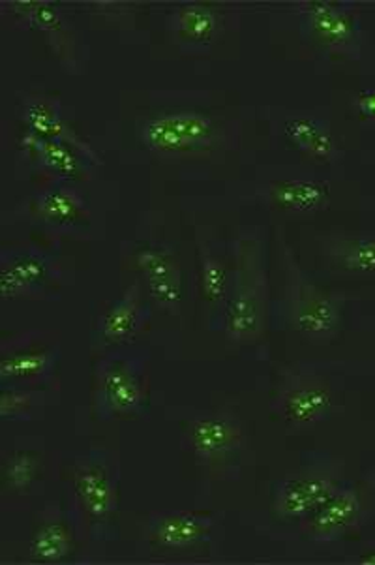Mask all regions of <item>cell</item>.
Segmentation results:
<instances>
[{
  "label": "cell",
  "mask_w": 375,
  "mask_h": 565,
  "mask_svg": "<svg viewBox=\"0 0 375 565\" xmlns=\"http://www.w3.org/2000/svg\"><path fill=\"white\" fill-rule=\"evenodd\" d=\"M269 282L265 237L259 227L233 241L232 288L222 315V329L233 344H257L267 329Z\"/></svg>",
  "instance_id": "cell-1"
},
{
  "label": "cell",
  "mask_w": 375,
  "mask_h": 565,
  "mask_svg": "<svg viewBox=\"0 0 375 565\" xmlns=\"http://www.w3.org/2000/svg\"><path fill=\"white\" fill-rule=\"evenodd\" d=\"M286 269V318L294 333L312 340H334L342 327V297L326 291L302 270L286 239L278 235Z\"/></svg>",
  "instance_id": "cell-2"
},
{
  "label": "cell",
  "mask_w": 375,
  "mask_h": 565,
  "mask_svg": "<svg viewBox=\"0 0 375 565\" xmlns=\"http://www.w3.org/2000/svg\"><path fill=\"white\" fill-rule=\"evenodd\" d=\"M139 141L160 158H190L216 151L224 130L213 115L195 109H165L143 119Z\"/></svg>",
  "instance_id": "cell-3"
},
{
  "label": "cell",
  "mask_w": 375,
  "mask_h": 565,
  "mask_svg": "<svg viewBox=\"0 0 375 565\" xmlns=\"http://www.w3.org/2000/svg\"><path fill=\"white\" fill-rule=\"evenodd\" d=\"M147 391L143 361L130 353H109L94 371V414L101 422L143 412Z\"/></svg>",
  "instance_id": "cell-4"
},
{
  "label": "cell",
  "mask_w": 375,
  "mask_h": 565,
  "mask_svg": "<svg viewBox=\"0 0 375 565\" xmlns=\"http://www.w3.org/2000/svg\"><path fill=\"white\" fill-rule=\"evenodd\" d=\"M68 479L88 527L98 537L107 534L119 505V484L111 466L98 457H85L75 460Z\"/></svg>",
  "instance_id": "cell-5"
},
{
  "label": "cell",
  "mask_w": 375,
  "mask_h": 565,
  "mask_svg": "<svg viewBox=\"0 0 375 565\" xmlns=\"http://www.w3.org/2000/svg\"><path fill=\"white\" fill-rule=\"evenodd\" d=\"M331 385L312 372H288L276 390L272 412L289 427L307 428L331 414Z\"/></svg>",
  "instance_id": "cell-6"
},
{
  "label": "cell",
  "mask_w": 375,
  "mask_h": 565,
  "mask_svg": "<svg viewBox=\"0 0 375 565\" xmlns=\"http://www.w3.org/2000/svg\"><path fill=\"white\" fill-rule=\"evenodd\" d=\"M308 36L332 53H353L363 40V25L347 2L304 0L297 4Z\"/></svg>",
  "instance_id": "cell-7"
},
{
  "label": "cell",
  "mask_w": 375,
  "mask_h": 565,
  "mask_svg": "<svg viewBox=\"0 0 375 565\" xmlns=\"http://www.w3.org/2000/svg\"><path fill=\"white\" fill-rule=\"evenodd\" d=\"M0 8L13 20L42 32L51 50L68 68L79 66V44L66 13L51 0H2Z\"/></svg>",
  "instance_id": "cell-8"
},
{
  "label": "cell",
  "mask_w": 375,
  "mask_h": 565,
  "mask_svg": "<svg viewBox=\"0 0 375 565\" xmlns=\"http://www.w3.org/2000/svg\"><path fill=\"white\" fill-rule=\"evenodd\" d=\"M133 265L150 299L169 315H179L184 302V277L175 252L162 243H150L136 250Z\"/></svg>",
  "instance_id": "cell-9"
},
{
  "label": "cell",
  "mask_w": 375,
  "mask_h": 565,
  "mask_svg": "<svg viewBox=\"0 0 375 565\" xmlns=\"http://www.w3.org/2000/svg\"><path fill=\"white\" fill-rule=\"evenodd\" d=\"M342 487L334 471L307 470L283 479L275 490L272 509L281 521H307Z\"/></svg>",
  "instance_id": "cell-10"
},
{
  "label": "cell",
  "mask_w": 375,
  "mask_h": 565,
  "mask_svg": "<svg viewBox=\"0 0 375 565\" xmlns=\"http://www.w3.org/2000/svg\"><path fill=\"white\" fill-rule=\"evenodd\" d=\"M188 444L206 465H219L235 457L244 446V428L229 412H208L188 423Z\"/></svg>",
  "instance_id": "cell-11"
},
{
  "label": "cell",
  "mask_w": 375,
  "mask_h": 565,
  "mask_svg": "<svg viewBox=\"0 0 375 565\" xmlns=\"http://www.w3.org/2000/svg\"><path fill=\"white\" fill-rule=\"evenodd\" d=\"M21 120L25 132L34 134L40 138L55 139L74 147L90 166H98L100 158L96 157L93 147L79 138L68 120L64 119L63 107L56 98L47 93L31 90L21 100Z\"/></svg>",
  "instance_id": "cell-12"
},
{
  "label": "cell",
  "mask_w": 375,
  "mask_h": 565,
  "mask_svg": "<svg viewBox=\"0 0 375 565\" xmlns=\"http://www.w3.org/2000/svg\"><path fill=\"white\" fill-rule=\"evenodd\" d=\"M165 23L176 44L197 50L218 39L224 29V13L216 2L184 0L169 10Z\"/></svg>",
  "instance_id": "cell-13"
},
{
  "label": "cell",
  "mask_w": 375,
  "mask_h": 565,
  "mask_svg": "<svg viewBox=\"0 0 375 565\" xmlns=\"http://www.w3.org/2000/svg\"><path fill=\"white\" fill-rule=\"evenodd\" d=\"M364 500L355 487H340L321 508L304 521L308 540L336 541L350 534L364 519Z\"/></svg>",
  "instance_id": "cell-14"
},
{
  "label": "cell",
  "mask_w": 375,
  "mask_h": 565,
  "mask_svg": "<svg viewBox=\"0 0 375 565\" xmlns=\"http://www.w3.org/2000/svg\"><path fill=\"white\" fill-rule=\"evenodd\" d=\"M55 269L44 254L36 250H13L2 254L0 294L4 299L34 296L53 284Z\"/></svg>",
  "instance_id": "cell-15"
},
{
  "label": "cell",
  "mask_w": 375,
  "mask_h": 565,
  "mask_svg": "<svg viewBox=\"0 0 375 565\" xmlns=\"http://www.w3.org/2000/svg\"><path fill=\"white\" fill-rule=\"evenodd\" d=\"M214 521L192 511H173L154 516L147 526V540L165 551H188L211 540Z\"/></svg>",
  "instance_id": "cell-16"
},
{
  "label": "cell",
  "mask_w": 375,
  "mask_h": 565,
  "mask_svg": "<svg viewBox=\"0 0 375 565\" xmlns=\"http://www.w3.org/2000/svg\"><path fill=\"white\" fill-rule=\"evenodd\" d=\"M147 318L143 282L126 286L119 299H115L98 321V340L104 345L125 344L133 339Z\"/></svg>",
  "instance_id": "cell-17"
},
{
  "label": "cell",
  "mask_w": 375,
  "mask_h": 565,
  "mask_svg": "<svg viewBox=\"0 0 375 565\" xmlns=\"http://www.w3.org/2000/svg\"><path fill=\"white\" fill-rule=\"evenodd\" d=\"M21 147L42 170L50 171L61 181H85L90 163L75 151L74 147L55 139L40 138L25 132L21 136Z\"/></svg>",
  "instance_id": "cell-18"
},
{
  "label": "cell",
  "mask_w": 375,
  "mask_h": 565,
  "mask_svg": "<svg viewBox=\"0 0 375 565\" xmlns=\"http://www.w3.org/2000/svg\"><path fill=\"white\" fill-rule=\"evenodd\" d=\"M270 207L281 213L308 214L325 207L331 200L329 184L310 177H293L270 182L265 190Z\"/></svg>",
  "instance_id": "cell-19"
},
{
  "label": "cell",
  "mask_w": 375,
  "mask_h": 565,
  "mask_svg": "<svg viewBox=\"0 0 375 565\" xmlns=\"http://www.w3.org/2000/svg\"><path fill=\"white\" fill-rule=\"evenodd\" d=\"M58 353L53 348L23 345L4 350L0 358V382L2 385H34L50 380L55 371Z\"/></svg>",
  "instance_id": "cell-20"
},
{
  "label": "cell",
  "mask_w": 375,
  "mask_h": 565,
  "mask_svg": "<svg viewBox=\"0 0 375 565\" xmlns=\"http://www.w3.org/2000/svg\"><path fill=\"white\" fill-rule=\"evenodd\" d=\"M197 252L201 267V299L208 315L222 318L232 288V269L219 256V250L211 237L201 230H197Z\"/></svg>",
  "instance_id": "cell-21"
},
{
  "label": "cell",
  "mask_w": 375,
  "mask_h": 565,
  "mask_svg": "<svg viewBox=\"0 0 375 565\" xmlns=\"http://www.w3.org/2000/svg\"><path fill=\"white\" fill-rule=\"evenodd\" d=\"M31 213L50 226H77L87 218L82 194L66 182H55L40 190L31 203Z\"/></svg>",
  "instance_id": "cell-22"
},
{
  "label": "cell",
  "mask_w": 375,
  "mask_h": 565,
  "mask_svg": "<svg viewBox=\"0 0 375 565\" xmlns=\"http://www.w3.org/2000/svg\"><path fill=\"white\" fill-rule=\"evenodd\" d=\"M281 126L283 136L294 149L315 158L319 162H334L340 154L331 128L312 115H288Z\"/></svg>",
  "instance_id": "cell-23"
},
{
  "label": "cell",
  "mask_w": 375,
  "mask_h": 565,
  "mask_svg": "<svg viewBox=\"0 0 375 565\" xmlns=\"http://www.w3.org/2000/svg\"><path fill=\"white\" fill-rule=\"evenodd\" d=\"M74 526L68 519L58 513L45 516L32 535L29 554L38 564H58L68 559L74 553Z\"/></svg>",
  "instance_id": "cell-24"
},
{
  "label": "cell",
  "mask_w": 375,
  "mask_h": 565,
  "mask_svg": "<svg viewBox=\"0 0 375 565\" xmlns=\"http://www.w3.org/2000/svg\"><path fill=\"white\" fill-rule=\"evenodd\" d=\"M325 256L347 275H375V235L332 237Z\"/></svg>",
  "instance_id": "cell-25"
},
{
  "label": "cell",
  "mask_w": 375,
  "mask_h": 565,
  "mask_svg": "<svg viewBox=\"0 0 375 565\" xmlns=\"http://www.w3.org/2000/svg\"><path fill=\"white\" fill-rule=\"evenodd\" d=\"M40 471H42V460L36 452L26 451V449L12 451L7 459L2 460V470H0L2 489L8 494L23 497L36 484Z\"/></svg>",
  "instance_id": "cell-26"
},
{
  "label": "cell",
  "mask_w": 375,
  "mask_h": 565,
  "mask_svg": "<svg viewBox=\"0 0 375 565\" xmlns=\"http://www.w3.org/2000/svg\"><path fill=\"white\" fill-rule=\"evenodd\" d=\"M45 403V393L36 387H26V385H4L0 391V415L10 422V419H21L32 414V409L42 406Z\"/></svg>",
  "instance_id": "cell-27"
},
{
  "label": "cell",
  "mask_w": 375,
  "mask_h": 565,
  "mask_svg": "<svg viewBox=\"0 0 375 565\" xmlns=\"http://www.w3.org/2000/svg\"><path fill=\"white\" fill-rule=\"evenodd\" d=\"M353 107L356 114L363 115L366 119H375V90H364L353 98Z\"/></svg>",
  "instance_id": "cell-28"
},
{
  "label": "cell",
  "mask_w": 375,
  "mask_h": 565,
  "mask_svg": "<svg viewBox=\"0 0 375 565\" xmlns=\"http://www.w3.org/2000/svg\"><path fill=\"white\" fill-rule=\"evenodd\" d=\"M356 562L363 565H375V548H369V551L363 553V556L356 559Z\"/></svg>",
  "instance_id": "cell-29"
}]
</instances>
